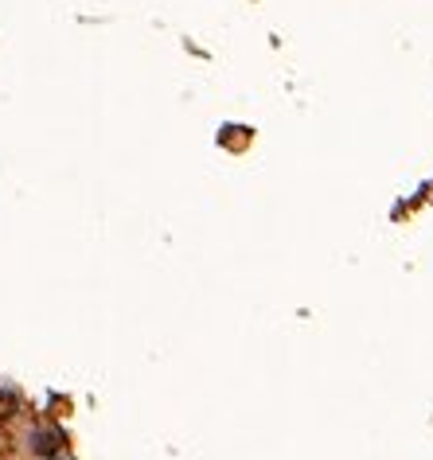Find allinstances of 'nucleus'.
I'll list each match as a JSON object with an SVG mask.
<instances>
[{"instance_id": "obj_1", "label": "nucleus", "mask_w": 433, "mask_h": 460, "mask_svg": "<svg viewBox=\"0 0 433 460\" xmlns=\"http://www.w3.org/2000/svg\"><path fill=\"white\" fill-rule=\"evenodd\" d=\"M31 453H40V456H51V453H59V445H63V433L59 429H31Z\"/></svg>"}, {"instance_id": "obj_2", "label": "nucleus", "mask_w": 433, "mask_h": 460, "mask_svg": "<svg viewBox=\"0 0 433 460\" xmlns=\"http://www.w3.org/2000/svg\"><path fill=\"white\" fill-rule=\"evenodd\" d=\"M16 413V394L13 390H0V418H13Z\"/></svg>"}]
</instances>
